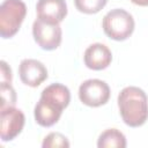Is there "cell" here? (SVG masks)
<instances>
[{
  "label": "cell",
  "mask_w": 148,
  "mask_h": 148,
  "mask_svg": "<svg viewBox=\"0 0 148 148\" xmlns=\"http://www.w3.org/2000/svg\"><path fill=\"white\" fill-rule=\"evenodd\" d=\"M42 146L43 148H67L69 147V142L64 134L59 132H52L45 136Z\"/></svg>",
  "instance_id": "cell-13"
},
{
  "label": "cell",
  "mask_w": 148,
  "mask_h": 148,
  "mask_svg": "<svg viewBox=\"0 0 148 148\" xmlns=\"http://www.w3.org/2000/svg\"><path fill=\"white\" fill-rule=\"evenodd\" d=\"M131 1L138 6H148V0H131Z\"/></svg>",
  "instance_id": "cell-16"
},
{
  "label": "cell",
  "mask_w": 148,
  "mask_h": 148,
  "mask_svg": "<svg viewBox=\"0 0 148 148\" xmlns=\"http://www.w3.org/2000/svg\"><path fill=\"white\" fill-rule=\"evenodd\" d=\"M97 147L98 148H125L126 147V138L125 135L116 130V128H109L104 131L97 141Z\"/></svg>",
  "instance_id": "cell-11"
},
{
  "label": "cell",
  "mask_w": 148,
  "mask_h": 148,
  "mask_svg": "<svg viewBox=\"0 0 148 148\" xmlns=\"http://www.w3.org/2000/svg\"><path fill=\"white\" fill-rule=\"evenodd\" d=\"M25 118L20 109L14 106L1 109L0 112V135L2 141H12L23 130Z\"/></svg>",
  "instance_id": "cell-7"
},
{
  "label": "cell",
  "mask_w": 148,
  "mask_h": 148,
  "mask_svg": "<svg viewBox=\"0 0 148 148\" xmlns=\"http://www.w3.org/2000/svg\"><path fill=\"white\" fill-rule=\"evenodd\" d=\"M83 60L88 68L101 71L106 68L111 64L112 53L106 45L102 43H95L86 49Z\"/></svg>",
  "instance_id": "cell-9"
},
{
  "label": "cell",
  "mask_w": 148,
  "mask_h": 148,
  "mask_svg": "<svg viewBox=\"0 0 148 148\" xmlns=\"http://www.w3.org/2000/svg\"><path fill=\"white\" fill-rule=\"evenodd\" d=\"M27 14L22 0H5L0 6V35L2 38L13 37L20 29Z\"/></svg>",
  "instance_id": "cell-4"
},
{
  "label": "cell",
  "mask_w": 148,
  "mask_h": 148,
  "mask_svg": "<svg viewBox=\"0 0 148 148\" xmlns=\"http://www.w3.org/2000/svg\"><path fill=\"white\" fill-rule=\"evenodd\" d=\"M69 89L61 83H52L44 88L40 98L35 106V120L43 127L54 125L65 108L69 104Z\"/></svg>",
  "instance_id": "cell-1"
},
{
  "label": "cell",
  "mask_w": 148,
  "mask_h": 148,
  "mask_svg": "<svg viewBox=\"0 0 148 148\" xmlns=\"http://www.w3.org/2000/svg\"><path fill=\"white\" fill-rule=\"evenodd\" d=\"M1 92V109L14 106L16 103V94L10 83H2L0 86Z\"/></svg>",
  "instance_id": "cell-14"
},
{
  "label": "cell",
  "mask_w": 148,
  "mask_h": 148,
  "mask_svg": "<svg viewBox=\"0 0 148 148\" xmlns=\"http://www.w3.org/2000/svg\"><path fill=\"white\" fill-rule=\"evenodd\" d=\"M79 98L83 104L97 108L109 101L110 88L106 82L99 79H89L80 84Z\"/></svg>",
  "instance_id": "cell-6"
},
{
  "label": "cell",
  "mask_w": 148,
  "mask_h": 148,
  "mask_svg": "<svg viewBox=\"0 0 148 148\" xmlns=\"http://www.w3.org/2000/svg\"><path fill=\"white\" fill-rule=\"evenodd\" d=\"M108 0H74L76 9L86 14L98 13L106 5Z\"/></svg>",
  "instance_id": "cell-12"
},
{
  "label": "cell",
  "mask_w": 148,
  "mask_h": 148,
  "mask_svg": "<svg viewBox=\"0 0 148 148\" xmlns=\"http://www.w3.org/2000/svg\"><path fill=\"white\" fill-rule=\"evenodd\" d=\"M1 82L2 83H10L12 82V69L7 65L6 61L1 60Z\"/></svg>",
  "instance_id": "cell-15"
},
{
  "label": "cell",
  "mask_w": 148,
  "mask_h": 148,
  "mask_svg": "<svg viewBox=\"0 0 148 148\" xmlns=\"http://www.w3.org/2000/svg\"><path fill=\"white\" fill-rule=\"evenodd\" d=\"M36 12L40 18L60 23L67 15V5L65 0H38Z\"/></svg>",
  "instance_id": "cell-10"
},
{
  "label": "cell",
  "mask_w": 148,
  "mask_h": 148,
  "mask_svg": "<svg viewBox=\"0 0 148 148\" xmlns=\"http://www.w3.org/2000/svg\"><path fill=\"white\" fill-rule=\"evenodd\" d=\"M32 35L36 43L43 50L51 51L60 45L62 31L58 22L37 17L32 24Z\"/></svg>",
  "instance_id": "cell-5"
},
{
  "label": "cell",
  "mask_w": 148,
  "mask_h": 148,
  "mask_svg": "<svg viewBox=\"0 0 148 148\" xmlns=\"http://www.w3.org/2000/svg\"><path fill=\"white\" fill-rule=\"evenodd\" d=\"M21 81L29 87H38L47 77V69L36 59H23L18 66Z\"/></svg>",
  "instance_id": "cell-8"
},
{
  "label": "cell",
  "mask_w": 148,
  "mask_h": 148,
  "mask_svg": "<svg viewBox=\"0 0 148 148\" xmlns=\"http://www.w3.org/2000/svg\"><path fill=\"white\" fill-rule=\"evenodd\" d=\"M103 30L104 32L114 40L127 39L134 30L133 16L121 8H114L108 12L103 17Z\"/></svg>",
  "instance_id": "cell-3"
},
{
  "label": "cell",
  "mask_w": 148,
  "mask_h": 148,
  "mask_svg": "<svg viewBox=\"0 0 148 148\" xmlns=\"http://www.w3.org/2000/svg\"><path fill=\"white\" fill-rule=\"evenodd\" d=\"M118 108L124 123L139 127L148 119V97L138 87H125L118 95Z\"/></svg>",
  "instance_id": "cell-2"
}]
</instances>
